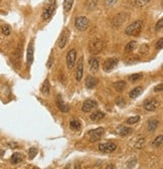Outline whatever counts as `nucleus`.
I'll use <instances>...</instances> for the list:
<instances>
[{"mask_svg":"<svg viewBox=\"0 0 163 169\" xmlns=\"http://www.w3.org/2000/svg\"><path fill=\"white\" fill-rule=\"evenodd\" d=\"M56 10V0H46L43 10V19H49Z\"/></svg>","mask_w":163,"mask_h":169,"instance_id":"obj_1","label":"nucleus"},{"mask_svg":"<svg viewBox=\"0 0 163 169\" xmlns=\"http://www.w3.org/2000/svg\"><path fill=\"white\" fill-rule=\"evenodd\" d=\"M104 46H105L104 40H102L100 38H96L94 40H92L90 42V44H89V51L92 54H98L103 51Z\"/></svg>","mask_w":163,"mask_h":169,"instance_id":"obj_2","label":"nucleus"},{"mask_svg":"<svg viewBox=\"0 0 163 169\" xmlns=\"http://www.w3.org/2000/svg\"><path fill=\"white\" fill-rule=\"evenodd\" d=\"M142 26H143L142 21L136 20L135 22L131 23L130 25L127 26V28L125 29V33L127 34V35H134V36L138 35L142 30Z\"/></svg>","mask_w":163,"mask_h":169,"instance_id":"obj_3","label":"nucleus"},{"mask_svg":"<svg viewBox=\"0 0 163 169\" xmlns=\"http://www.w3.org/2000/svg\"><path fill=\"white\" fill-rule=\"evenodd\" d=\"M75 26H76V28L80 31L86 30L89 26V19L86 16L77 17L76 18V21H75Z\"/></svg>","mask_w":163,"mask_h":169,"instance_id":"obj_4","label":"nucleus"},{"mask_svg":"<svg viewBox=\"0 0 163 169\" xmlns=\"http://www.w3.org/2000/svg\"><path fill=\"white\" fill-rule=\"evenodd\" d=\"M105 133V129L102 128V127H99V128L95 129V130H92L89 132V136H90V141L91 142H97L99 141L100 139L102 138V136L104 135Z\"/></svg>","mask_w":163,"mask_h":169,"instance_id":"obj_5","label":"nucleus"},{"mask_svg":"<svg viewBox=\"0 0 163 169\" xmlns=\"http://www.w3.org/2000/svg\"><path fill=\"white\" fill-rule=\"evenodd\" d=\"M118 62H119V60L115 59V57H111V59H108L105 60L104 65H103V68L105 72H111V71L114 70L115 68L117 67Z\"/></svg>","mask_w":163,"mask_h":169,"instance_id":"obj_6","label":"nucleus"},{"mask_svg":"<svg viewBox=\"0 0 163 169\" xmlns=\"http://www.w3.org/2000/svg\"><path fill=\"white\" fill-rule=\"evenodd\" d=\"M117 145L113 142H107V143H102L99 145V150L104 153H112L116 151Z\"/></svg>","mask_w":163,"mask_h":169,"instance_id":"obj_7","label":"nucleus"},{"mask_svg":"<svg viewBox=\"0 0 163 169\" xmlns=\"http://www.w3.org/2000/svg\"><path fill=\"white\" fill-rule=\"evenodd\" d=\"M126 18H127V14H125V13H119V14L116 15V16L112 19L111 24L114 28H118L124 23Z\"/></svg>","mask_w":163,"mask_h":169,"instance_id":"obj_8","label":"nucleus"},{"mask_svg":"<svg viewBox=\"0 0 163 169\" xmlns=\"http://www.w3.org/2000/svg\"><path fill=\"white\" fill-rule=\"evenodd\" d=\"M76 59H77V51L76 49H70V51L68 52L67 57H65V60H67V65L70 70H72L76 63Z\"/></svg>","mask_w":163,"mask_h":169,"instance_id":"obj_9","label":"nucleus"},{"mask_svg":"<svg viewBox=\"0 0 163 169\" xmlns=\"http://www.w3.org/2000/svg\"><path fill=\"white\" fill-rule=\"evenodd\" d=\"M70 32L69 29H65L62 31V35H60L59 41H57V46H59V48H64V47L67 46L68 40H69V38H70Z\"/></svg>","mask_w":163,"mask_h":169,"instance_id":"obj_10","label":"nucleus"},{"mask_svg":"<svg viewBox=\"0 0 163 169\" xmlns=\"http://www.w3.org/2000/svg\"><path fill=\"white\" fill-rule=\"evenodd\" d=\"M158 106H159V102L156 99L146 100L145 103H144V109L146 111H149V112H152V111L156 110L158 108Z\"/></svg>","mask_w":163,"mask_h":169,"instance_id":"obj_11","label":"nucleus"},{"mask_svg":"<svg viewBox=\"0 0 163 169\" xmlns=\"http://www.w3.org/2000/svg\"><path fill=\"white\" fill-rule=\"evenodd\" d=\"M97 106H98V103L95 101V100H88V101H86L83 104L82 110H83V112L88 113L93 109H95V108H97Z\"/></svg>","mask_w":163,"mask_h":169,"instance_id":"obj_12","label":"nucleus"},{"mask_svg":"<svg viewBox=\"0 0 163 169\" xmlns=\"http://www.w3.org/2000/svg\"><path fill=\"white\" fill-rule=\"evenodd\" d=\"M83 73H84V62H83V57H81L78 62L77 72H76V80L78 82H81L82 78H83Z\"/></svg>","mask_w":163,"mask_h":169,"instance_id":"obj_13","label":"nucleus"},{"mask_svg":"<svg viewBox=\"0 0 163 169\" xmlns=\"http://www.w3.org/2000/svg\"><path fill=\"white\" fill-rule=\"evenodd\" d=\"M33 54H35V46H33V40H31L27 48V63L29 65L33 62Z\"/></svg>","mask_w":163,"mask_h":169,"instance_id":"obj_14","label":"nucleus"},{"mask_svg":"<svg viewBox=\"0 0 163 169\" xmlns=\"http://www.w3.org/2000/svg\"><path fill=\"white\" fill-rule=\"evenodd\" d=\"M57 108L59 109V111H62V112H64V113H68L70 111L69 105H67L64 101H62V97H60V96H57Z\"/></svg>","mask_w":163,"mask_h":169,"instance_id":"obj_15","label":"nucleus"},{"mask_svg":"<svg viewBox=\"0 0 163 169\" xmlns=\"http://www.w3.org/2000/svg\"><path fill=\"white\" fill-rule=\"evenodd\" d=\"M99 60L96 57H91L89 60V68L92 73H97L99 70Z\"/></svg>","mask_w":163,"mask_h":169,"instance_id":"obj_16","label":"nucleus"},{"mask_svg":"<svg viewBox=\"0 0 163 169\" xmlns=\"http://www.w3.org/2000/svg\"><path fill=\"white\" fill-rule=\"evenodd\" d=\"M97 84H98V81H97V79L95 78V76H88V78L86 79V82H85V84H86V88L88 89H94L95 87L97 86Z\"/></svg>","mask_w":163,"mask_h":169,"instance_id":"obj_17","label":"nucleus"},{"mask_svg":"<svg viewBox=\"0 0 163 169\" xmlns=\"http://www.w3.org/2000/svg\"><path fill=\"white\" fill-rule=\"evenodd\" d=\"M117 132L118 134L121 136H127L129 134H131L133 132V129L130 128V127H126V126H122V127H119L117 129Z\"/></svg>","mask_w":163,"mask_h":169,"instance_id":"obj_18","label":"nucleus"},{"mask_svg":"<svg viewBox=\"0 0 163 169\" xmlns=\"http://www.w3.org/2000/svg\"><path fill=\"white\" fill-rule=\"evenodd\" d=\"M105 117V114L103 112H101V111H96V112H94L93 114L90 116V119L92 121H94V122H98V121L102 120Z\"/></svg>","mask_w":163,"mask_h":169,"instance_id":"obj_19","label":"nucleus"},{"mask_svg":"<svg viewBox=\"0 0 163 169\" xmlns=\"http://www.w3.org/2000/svg\"><path fill=\"white\" fill-rule=\"evenodd\" d=\"M142 91H143V89L141 88V87H137V88H134L132 91L129 93V97L131 98V99H136L137 97H139L142 93Z\"/></svg>","mask_w":163,"mask_h":169,"instance_id":"obj_20","label":"nucleus"},{"mask_svg":"<svg viewBox=\"0 0 163 169\" xmlns=\"http://www.w3.org/2000/svg\"><path fill=\"white\" fill-rule=\"evenodd\" d=\"M22 161V154L19 152H15L12 154L11 156V162L13 164H18L19 162H21Z\"/></svg>","mask_w":163,"mask_h":169,"instance_id":"obj_21","label":"nucleus"},{"mask_svg":"<svg viewBox=\"0 0 163 169\" xmlns=\"http://www.w3.org/2000/svg\"><path fill=\"white\" fill-rule=\"evenodd\" d=\"M136 47H137V41H134V40L130 41L125 47V52L126 54H130V52L134 51V49H135Z\"/></svg>","mask_w":163,"mask_h":169,"instance_id":"obj_22","label":"nucleus"},{"mask_svg":"<svg viewBox=\"0 0 163 169\" xmlns=\"http://www.w3.org/2000/svg\"><path fill=\"white\" fill-rule=\"evenodd\" d=\"M159 125V121L156 120V119H152V120L149 121L148 123V130L150 132H153L156 130V128Z\"/></svg>","mask_w":163,"mask_h":169,"instance_id":"obj_23","label":"nucleus"},{"mask_svg":"<svg viewBox=\"0 0 163 169\" xmlns=\"http://www.w3.org/2000/svg\"><path fill=\"white\" fill-rule=\"evenodd\" d=\"M49 89H51V84H49V82H48V79H46V81L43 82V86L40 88V92L44 95H47L49 93Z\"/></svg>","mask_w":163,"mask_h":169,"instance_id":"obj_24","label":"nucleus"},{"mask_svg":"<svg viewBox=\"0 0 163 169\" xmlns=\"http://www.w3.org/2000/svg\"><path fill=\"white\" fill-rule=\"evenodd\" d=\"M114 88L118 92H123L126 88V83L124 81H119L114 84Z\"/></svg>","mask_w":163,"mask_h":169,"instance_id":"obj_25","label":"nucleus"},{"mask_svg":"<svg viewBox=\"0 0 163 169\" xmlns=\"http://www.w3.org/2000/svg\"><path fill=\"white\" fill-rule=\"evenodd\" d=\"M151 0H132V4L137 7H144Z\"/></svg>","mask_w":163,"mask_h":169,"instance_id":"obj_26","label":"nucleus"},{"mask_svg":"<svg viewBox=\"0 0 163 169\" xmlns=\"http://www.w3.org/2000/svg\"><path fill=\"white\" fill-rule=\"evenodd\" d=\"M70 129H72L73 131H79L81 129V122L80 121H78V120H72L70 121Z\"/></svg>","mask_w":163,"mask_h":169,"instance_id":"obj_27","label":"nucleus"},{"mask_svg":"<svg viewBox=\"0 0 163 169\" xmlns=\"http://www.w3.org/2000/svg\"><path fill=\"white\" fill-rule=\"evenodd\" d=\"M37 152H38L37 148H35V147H30L29 149H28V158H29L30 160H32L33 158L36 156Z\"/></svg>","mask_w":163,"mask_h":169,"instance_id":"obj_28","label":"nucleus"},{"mask_svg":"<svg viewBox=\"0 0 163 169\" xmlns=\"http://www.w3.org/2000/svg\"><path fill=\"white\" fill-rule=\"evenodd\" d=\"M140 62V57H138V55H134V57H131L127 59V60L125 62V63H127V65H133V63H137Z\"/></svg>","mask_w":163,"mask_h":169,"instance_id":"obj_29","label":"nucleus"},{"mask_svg":"<svg viewBox=\"0 0 163 169\" xmlns=\"http://www.w3.org/2000/svg\"><path fill=\"white\" fill-rule=\"evenodd\" d=\"M73 0H65L64 1V9L65 12H69L73 7Z\"/></svg>","mask_w":163,"mask_h":169,"instance_id":"obj_30","label":"nucleus"},{"mask_svg":"<svg viewBox=\"0 0 163 169\" xmlns=\"http://www.w3.org/2000/svg\"><path fill=\"white\" fill-rule=\"evenodd\" d=\"M162 140H163V136L162 135H159L158 137H156V138L154 139V141H153V143H152V145H153L154 147H156V148H158L159 146H161V144H162Z\"/></svg>","mask_w":163,"mask_h":169,"instance_id":"obj_31","label":"nucleus"},{"mask_svg":"<svg viewBox=\"0 0 163 169\" xmlns=\"http://www.w3.org/2000/svg\"><path fill=\"white\" fill-rule=\"evenodd\" d=\"M146 144V140L145 138H142V139H139L137 142L135 143V145H134V147L137 148V149H142L144 146H145Z\"/></svg>","mask_w":163,"mask_h":169,"instance_id":"obj_32","label":"nucleus"},{"mask_svg":"<svg viewBox=\"0 0 163 169\" xmlns=\"http://www.w3.org/2000/svg\"><path fill=\"white\" fill-rule=\"evenodd\" d=\"M140 120V117L139 116H133V117H129L126 121V123L129 124V125H133V124H136L138 121Z\"/></svg>","mask_w":163,"mask_h":169,"instance_id":"obj_33","label":"nucleus"},{"mask_svg":"<svg viewBox=\"0 0 163 169\" xmlns=\"http://www.w3.org/2000/svg\"><path fill=\"white\" fill-rule=\"evenodd\" d=\"M142 76H143L142 73H134V75H131L130 76H129V81L134 83V82H137L139 80H141Z\"/></svg>","mask_w":163,"mask_h":169,"instance_id":"obj_34","label":"nucleus"},{"mask_svg":"<svg viewBox=\"0 0 163 169\" xmlns=\"http://www.w3.org/2000/svg\"><path fill=\"white\" fill-rule=\"evenodd\" d=\"M96 4H97V0H87V7H88L89 10H92L96 7Z\"/></svg>","mask_w":163,"mask_h":169,"instance_id":"obj_35","label":"nucleus"},{"mask_svg":"<svg viewBox=\"0 0 163 169\" xmlns=\"http://www.w3.org/2000/svg\"><path fill=\"white\" fill-rule=\"evenodd\" d=\"M1 29H2V33H3L4 35H9L10 32H11V28H10V26L7 24L2 26Z\"/></svg>","mask_w":163,"mask_h":169,"instance_id":"obj_36","label":"nucleus"},{"mask_svg":"<svg viewBox=\"0 0 163 169\" xmlns=\"http://www.w3.org/2000/svg\"><path fill=\"white\" fill-rule=\"evenodd\" d=\"M117 2L118 0H105V5H106L107 7H112L114 6Z\"/></svg>","mask_w":163,"mask_h":169,"instance_id":"obj_37","label":"nucleus"},{"mask_svg":"<svg viewBox=\"0 0 163 169\" xmlns=\"http://www.w3.org/2000/svg\"><path fill=\"white\" fill-rule=\"evenodd\" d=\"M52 65H54V55L51 54V57H49V59H48V62H46V67L48 68H51L52 67Z\"/></svg>","mask_w":163,"mask_h":169,"instance_id":"obj_38","label":"nucleus"},{"mask_svg":"<svg viewBox=\"0 0 163 169\" xmlns=\"http://www.w3.org/2000/svg\"><path fill=\"white\" fill-rule=\"evenodd\" d=\"M140 52L141 54L143 52L144 54H146L147 52H148V46H147V44H142V46L140 48Z\"/></svg>","mask_w":163,"mask_h":169,"instance_id":"obj_39","label":"nucleus"},{"mask_svg":"<svg viewBox=\"0 0 163 169\" xmlns=\"http://www.w3.org/2000/svg\"><path fill=\"white\" fill-rule=\"evenodd\" d=\"M162 89H163V84H158V86L154 87L153 90H154L155 93H158V92H161V91H162Z\"/></svg>","mask_w":163,"mask_h":169,"instance_id":"obj_40","label":"nucleus"},{"mask_svg":"<svg viewBox=\"0 0 163 169\" xmlns=\"http://www.w3.org/2000/svg\"><path fill=\"white\" fill-rule=\"evenodd\" d=\"M162 26H163V20L160 19L156 24V30H160L162 28Z\"/></svg>","mask_w":163,"mask_h":169,"instance_id":"obj_41","label":"nucleus"},{"mask_svg":"<svg viewBox=\"0 0 163 169\" xmlns=\"http://www.w3.org/2000/svg\"><path fill=\"white\" fill-rule=\"evenodd\" d=\"M162 42H163V39L162 38H160L158 41H157V43H156V48L157 49H161L162 48Z\"/></svg>","mask_w":163,"mask_h":169,"instance_id":"obj_42","label":"nucleus"},{"mask_svg":"<svg viewBox=\"0 0 163 169\" xmlns=\"http://www.w3.org/2000/svg\"><path fill=\"white\" fill-rule=\"evenodd\" d=\"M124 100H123L122 99V98H118V99H117V104L118 105H120V106H123V105H124Z\"/></svg>","mask_w":163,"mask_h":169,"instance_id":"obj_43","label":"nucleus"},{"mask_svg":"<svg viewBox=\"0 0 163 169\" xmlns=\"http://www.w3.org/2000/svg\"><path fill=\"white\" fill-rule=\"evenodd\" d=\"M106 169H114V165H113V164H109L106 167Z\"/></svg>","mask_w":163,"mask_h":169,"instance_id":"obj_44","label":"nucleus"},{"mask_svg":"<svg viewBox=\"0 0 163 169\" xmlns=\"http://www.w3.org/2000/svg\"><path fill=\"white\" fill-rule=\"evenodd\" d=\"M76 169H81V167H80V165H76V167H75Z\"/></svg>","mask_w":163,"mask_h":169,"instance_id":"obj_45","label":"nucleus"},{"mask_svg":"<svg viewBox=\"0 0 163 169\" xmlns=\"http://www.w3.org/2000/svg\"><path fill=\"white\" fill-rule=\"evenodd\" d=\"M32 169H37V168H36V167H35V168H32Z\"/></svg>","mask_w":163,"mask_h":169,"instance_id":"obj_46","label":"nucleus"}]
</instances>
